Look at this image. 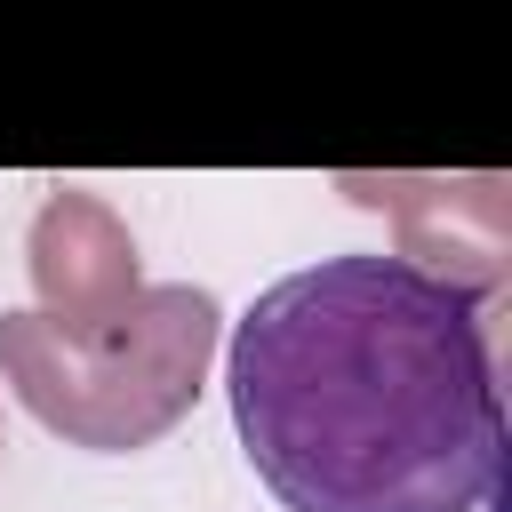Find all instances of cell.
I'll list each match as a JSON object with an SVG mask.
<instances>
[{
    "label": "cell",
    "mask_w": 512,
    "mask_h": 512,
    "mask_svg": "<svg viewBox=\"0 0 512 512\" xmlns=\"http://www.w3.org/2000/svg\"><path fill=\"white\" fill-rule=\"evenodd\" d=\"M224 392L288 512H480L496 496L488 320L384 248L272 280L232 320Z\"/></svg>",
    "instance_id": "6da1fadb"
},
{
    "label": "cell",
    "mask_w": 512,
    "mask_h": 512,
    "mask_svg": "<svg viewBox=\"0 0 512 512\" xmlns=\"http://www.w3.org/2000/svg\"><path fill=\"white\" fill-rule=\"evenodd\" d=\"M216 336H224V304L192 280L136 288V304L96 336H64L40 312H0V384L64 448L136 456L192 416Z\"/></svg>",
    "instance_id": "7a4b0ae2"
},
{
    "label": "cell",
    "mask_w": 512,
    "mask_h": 512,
    "mask_svg": "<svg viewBox=\"0 0 512 512\" xmlns=\"http://www.w3.org/2000/svg\"><path fill=\"white\" fill-rule=\"evenodd\" d=\"M360 208H384L400 264L456 296H488L512 264V184L504 176H344Z\"/></svg>",
    "instance_id": "3957f363"
},
{
    "label": "cell",
    "mask_w": 512,
    "mask_h": 512,
    "mask_svg": "<svg viewBox=\"0 0 512 512\" xmlns=\"http://www.w3.org/2000/svg\"><path fill=\"white\" fill-rule=\"evenodd\" d=\"M24 272H32V296H40V320L64 328V336H96L144 288L128 224L80 184L40 200V216L24 232Z\"/></svg>",
    "instance_id": "277c9868"
},
{
    "label": "cell",
    "mask_w": 512,
    "mask_h": 512,
    "mask_svg": "<svg viewBox=\"0 0 512 512\" xmlns=\"http://www.w3.org/2000/svg\"><path fill=\"white\" fill-rule=\"evenodd\" d=\"M0 448H8V440H0Z\"/></svg>",
    "instance_id": "5b68a950"
}]
</instances>
